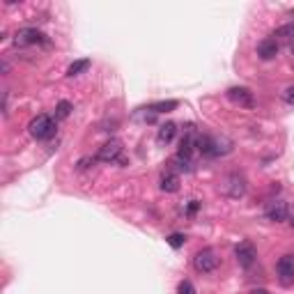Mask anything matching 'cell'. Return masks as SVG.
I'll list each match as a JSON object with an SVG mask.
<instances>
[{"mask_svg": "<svg viewBox=\"0 0 294 294\" xmlns=\"http://www.w3.org/2000/svg\"><path fill=\"white\" fill-rule=\"evenodd\" d=\"M228 99L232 101L234 106H241V108H255V106H257L253 92L248 90V87H244V85L230 87V90H228Z\"/></svg>", "mask_w": 294, "mask_h": 294, "instance_id": "277c9868", "label": "cell"}, {"mask_svg": "<svg viewBox=\"0 0 294 294\" xmlns=\"http://www.w3.org/2000/svg\"><path fill=\"white\" fill-rule=\"evenodd\" d=\"M184 239L186 237L182 232H175V234H170L168 237V244L173 246V248H180V246H184Z\"/></svg>", "mask_w": 294, "mask_h": 294, "instance_id": "e0dca14e", "label": "cell"}, {"mask_svg": "<svg viewBox=\"0 0 294 294\" xmlns=\"http://www.w3.org/2000/svg\"><path fill=\"white\" fill-rule=\"evenodd\" d=\"M196 150L202 154V157H223V154L232 152V140L225 136H198L196 140Z\"/></svg>", "mask_w": 294, "mask_h": 294, "instance_id": "6da1fadb", "label": "cell"}, {"mask_svg": "<svg viewBox=\"0 0 294 294\" xmlns=\"http://www.w3.org/2000/svg\"><path fill=\"white\" fill-rule=\"evenodd\" d=\"M283 99L287 101L289 106H294V85H289L287 90H285V92H283Z\"/></svg>", "mask_w": 294, "mask_h": 294, "instance_id": "d6986e66", "label": "cell"}, {"mask_svg": "<svg viewBox=\"0 0 294 294\" xmlns=\"http://www.w3.org/2000/svg\"><path fill=\"white\" fill-rule=\"evenodd\" d=\"M292 53H294V46H292Z\"/></svg>", "mask_w": 294, "mask_h": 294, "instance_id": "cb8c5ba5", "label": "cell"}, {"mask_svg": "<svg viewBox=\"0 0 294 294\" xmlns=\"http://www.w3.org/2000/svg\"><path fill=\"white\" fill-rule=\"evenodd\" d=\"M198 209H200V202H198V200H191V202H189V209H186V214H189V216H193Z\"/></svg>", "mask_w": 294, "mask_h": 294, "instance_id": "ffe728a7", "label": "cell"}, {"mask_svg": "<svg viewBox=\"0 0 294 294\" xmlns=\"http://www.w3.org/2000/svg\"><path fill=\"white\" fill-rule=\"evenodd\" d=\"M289 216V209H287V202L285 200H271L267 205V218L273 221V223H283L287 221Z\"/></svg>", "mask_w": 294, "mask_h": 294, "instance_id": "ba28073f", "label": "cell"}, {"mask_svg": "<svg viewBox=\"0 0 294 294\" xmlns=\"http://www.w3.org/2000/svg\"><path fill=\"white\" fill-rule=\"evenodd\" d=\"M17 46H37V44H46V35L35 30V28H23L14 35Z\"/></svg>", "mask_w": 294, "mask_h": 294, "instance_id": "8992f818", "label": "cell"}, {"mask_svg": "<svg viewBox=\"0 0 294 294\" xmlns=\"http://www.w3.org/2000/svg\"><path fill=\"white\" fill-rule=\"evenodd\" d=\"M71 110H74V106L69 104V101H58V106H55V120H67L71 115Z\"/></svg>", "mask_w": 294, "mask_h": 294, "instance_id": "5bb4252c", "label": "cell"}, {"mask_svg": "<svg viewBox=\"0 0 294 294\" xmlns=\"http://www.w3.org/2000/svg\"><path fill=\"white\" fill-rule=\"evenodd\" d=\"M251 294H269L267 289H255V292H251Z\"/></svg>", "mask_w": 294, "mask_h": 294, "instance_id": "7402d4cb", "label": "cell"}, {"mask_svg": "<svg viewBox=\"0 0 294 294\" xmlns=\"http://www.w3.org/2000/svg\"><path fill=\"white\" fill-rule=\"evenodd\" d=\"M257 55H260L262 60H273L278 55V42L276 39H262L260 44H257Z\"/></svg>", "mask_w": 294, "mask_h": 294, "instance_id": "30bf717a", "label": "cell"}, {"mask_svg": "<svg viewBox=\"0 0 294 294\" xmlns=\"http://www.w3.org/2000/svg\"><path fill=\"white\" fill-rule=\"evenodd\" d=\"M177 108V101L175 99H170V101H157V104L150 106V110L152 113H170V110Z\"/></svg>", "mask_w": 294, "mask_h": 294, "instance_id": "9a60e30c", "label": "cell"}, {"mask_svg": "<svg viewBox=\"0 0 294 294\" xmlns=\"http://www.w3.org/2000/svg\"><path fill=\"white\" fill-rule=\"evenodd\" d=\"M87 69H90V60H76L69 65L67 76H78V74H83V71H87Z\"/></svg>", "mask_w": 294, "mask_h": 294, "instance_id": "2e32d148", "label": "cell"}, {"mask_svg": "<svg viewBox=\"0 0 294 294\" xmlns=\"http://www.w3.org/2000/svg\"><path fill=\"white\" fill-rule=\"evenodd\" d=\"M28 131H30V136L37 138V140H49V138L55 136L58 124H55V117H51V115H37V117L28 124Z\"/></svg>", "mask_w": 294, "mask_h": 294, "instance_id": "7a4b0ae2", "label": "cell"}, {"mask_svg": "<svg viewBox=\"0 0 294 294\" xmlns=\"http://www.w3.org/2000/svg\"><path fill=\"white\" fill-rule=\"evenodd\" d=\"M276 269H278V273H280V278H285V280L294 278V253H287V255L280 257Z\"/></svg>", "mask_w": 294, "mask_h": 294, "instance_id": "8fae6325", "label": "cell"}, {"mask_svg": "<svg viewBox=\"0 0 294 294\" xmlns=\"http://www.w3.org/2000/svg\"><path fill=\"white\" fill-rule=\"evenodd\" d=\"M122 152H124V147H122L120 138H110L108 142H104V145L99 147L97 159H99V161H106V164H110V161H120Z\"/></svg>", "mask_w": 294, "mask_h": 294, "instance_id": "5b68a950", "label": "cell"}, {"mask_svg": "<svg viewBox=\"0 0 294 294\" xmlns=\"http://www.w3.org/2000/svg\"><path fill=\"white\" fill-rule=\"evenodd\" d=\"M90 164H94V159H90V157L81 159V161H78V170H85V168H90Z\"/></svg>", "mask_w": 294, "mask_h": 294, "instance_id": "44dd1931", "label": "cell"}, {"mask_svg": "<svg viewBox=\"0 0 294 294\" xmlns=\"http://www.w3.org/2000/svg\"><path fill=\"white\" fill-rule=\"evenodd\" d=\"M225 193H228L230 198H241V196H244V193H246L244 175H239V173L228 175V180H225Z\"/></svg>", "mask_w": 294, "mask_h": 294, "instance_id": "9c48e42d", "label": "cell"}, {"mask_svg": "<svg viewBox=\"0 0 294 294\" xmlns=\"http://www.w3.org/2000/svg\"><path fill=\"white\" fill-rule=\"evenodd\" d=\"M161 191L166 193H175V191H180V175L177 173H168L161 177Z\"/></svg>", "mask_w": 294, "mask_h": 294, "instance_id": "4fadbf2b", "label": "cell"}, {"mask_svg": "<svg viewBox=\"0 0 294 294\" xmlns=\"http://www.w3.org/2000/svg\"><path fill=\"white\" fill-rule=\"evenodd\" d=\"M234 255H237V262H239L244 269L253 267V262H255L257 257V251L255 246H253V241H241L237 248H234Z\"/></svg>", "mask_w": 294, "mask_h": 294, "instance_id": "52a82bcc", "label": "cell"}, {"mask_svg": "<svg viewBox=\"0 0 294 294\" xmlns=\"http://www.w3.org/2000/svg\"><path fill=\"white\" fill-rule=\"evenodd\" d=\"M218 264H221V257L216 255L214 248H202V251H198L196 257H193V267H196V271H200V273L216 271Z\"/></svg>", "mask_w": 294, "mask_h": 294, "instance_id": "3957f363", "label": "cell"}, {"mask_svg": "<svg viewBox=\"0 0 294 294\" xmlns=\"http://www.w3.org/2000/svg\"><path fill=\"white\" fill-rule=\"evenodd\" d=\"M289 223H292V228H294V212H292V216H289Z\"/></svg>", "mask_w": 294, "mask_h": 294, "instance_id": "603a6c76", "label": "cell"}, {"mask_svg": "<svg viewBox=\"0 0 294 294\" xmlns=\"http://www.w3.org/2000/svg\"><path fill=\"white\" fill-rule=\"evenodd\" d=\"M175 136H177V124H175V122H166V124L159 126L157 142L159 145H168V142H173Z\"/></svg>", "mask_w": 294, "mask_h": 294, "instance_id": "7c38bea8", "label": "cell"}, {"mask_svg": "<svg viewBox=\"0 0 294 294\" xmlns=\"http://www.w3.org/2000/svg\"><path fill=\"white\" fill-rule=\"evenodd\" d=\"M177 294H196V287H193L191 280H182V283L177 285Z\"/></svg>", "mask_w": 294, "mask_h": 294, "instance_id": "ac0fdd59", "label": "cell"}]
</instances>
